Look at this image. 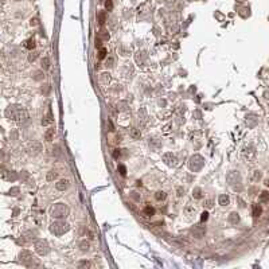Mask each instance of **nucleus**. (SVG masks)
I'll return each instance as SVG.
<instances>
[{"instance_id": "1", "label": "nucleus", "mask_w": 269, "mask_h": 269, "mask_svg": "<svg viewBox=\"0 0 269 269\" xmlns=\"http://www.w3.org/2000/svg\"><path fill=\"white\" fill-rule=\"evenodd\" d=\"M5 116L14 121H24L28 119V112L20 105H9L5 109Z\"/></svg>"}, {"instance_id": "2", "label": "nucleus", "mask_w": 269, "mask_h": 269, "mask_svg": "<svg viewBox=\"0 0 269 269\" xmlns=\"http://www.w3.org/2000/svg\"><path fill=\"white\" fill-rule=\"evenodd\" d=\"M50 214H51L53 218H57V220L66 218L67 214H69V207L66 205H63V203H55L50 209Z\"/></svg>"}, {"instance_id": "3", "label": "nucleus", "mask_w": 269, "mask_h": 269, "mask_svg": "<svg viewBox=\"0 0 269 269\" xmlns=\"http://www.w3.org/2000/svg\"><path fill=\"white\" fill-rule=\"evenodd\" d=\"M69 225L66 224V222H62V221H57V222H54V224H51V226H50V232L53 233L54 236H62V234H65L66 232H69Z\"/></svg>"}, {"instance_id": "4", "label": "nucleus", "mask_w": 269, "mask_h": 269, "mask_svg": "<svg viewBox=\"0 0 269 269\" xmlns=\"http://www.w3.org/2000/svg\"><path fill=\"white\" fill-rule=\"evenodd\" d=\"M205 166V159H203L201 155H194V156L190 157V161H188V167H190L191 171H199L202 167Z\"/></svg>"}, {"instance_id": "5", "label": "nucleus", "mask_w": 269, "mask_h": 269, "mask_svg": "<svg viewBox=\"0 0 269 269\" xmlns=\"http://www.w3.org/2000/svg\"><path fill=\"white\" fill-rule=\"evenodd\" d=\"M19 260H20V262L23 265H26V266H33V265H39L38 262H34V257L33 254L30 252H27V250H23V252L19 254Z\"/></svg>"}, {"instance_id": "6", "label": "nucleus", "mask_w": 269, "mask_h": 269, "mask_svg": "<svg viewBox=\"0 0 269 269\" xmlns=\"http://www.w3.org/2000/svg\"><path fill=\"white\" fill-rule=\"evenodd\" d=\"M35 252L39 254V256H46L47 253L50 252V246L47 244V241L45 240H39L35 242Z\"/></svg>"}, {"instance_id": "7", "label": "nucleus", "mask_w": 269, "mask_h": 269, "mask_svg": "<svg viewBox=\"0 0 269 269\" xmlns=\"http://www.w3.org/2000/svg\"><path fill=\"white\" fill-rule=\"evenodd\" d=\"M226 180H228V183L230 184V186L240 184V183H241V175H240V172H237V171H232V172H229V174L226 175Z\"/></svg>"}, {"instance_id": "8", "label": "nucleus", "mask_w": 269, "mask_h": 269, "mask_svg": "<svg viewBox=\"0 0 269 269\" xmlns=\"http://www.w3.org/2000/svg\"><path fill=\"white\" fill-rule=\"evenodd\" d=\"M163 161L170 167H175L176 164H178V159H176V156H175L172 152L164 153V155H163Z\"/></svg>"}, {"instance_id": "9", "label": "nucleus", "mask_w": 269, "mask_h": 269, "mask_svg": "<svg viewBox=\"0 0 269 269\" xmlns=\"http://www.w3.org/2000/svg\"><path fill=\"white\" fill-rule=\"evenodd\" d=\"M242 156H244V159L246 161H252L253 159H254V156H256V149H254V147L249 145V147L244 148V151H242Z\"/></svg>"}, {"instance_id": "10", "label": "nucleus", "mask_w": 269, "mask_h": 269, "mask_svg": "<svg viewBox=\"0 0 269 269\" xmlns=\"http://www.w3.org/2000/svg\"><path fill=\"white\" fill-rule=\"evenodd\" d=\"M245 123H246V125H248L249 128H253V127H256V124L258 123V119H257V116L254 115V113H250V115L246 116Z\"/></svg>"}, {"instance_id": "11", "label": "nucleus", "mask_w": 269, "mask_h": 269, "mask_svg": "<svg viewBox=\"0 0 269 269\" xmlns=\"http://www.w3.org/2000/svg\"><path fill=\"white\" fill-rule=\"evenodd\" d=\"M69 186H70V182H69L67 179H61V180H59V182L55 184L57 190H59V191H65Z\"/></svg>"}, {"instance_id": "12", "label": "nucleus", "mask_w": 269, "mask_h": 269, "mask_svg": "<svg viewBox=\"0 0 269 269\" xmlns=\"http://www.w3.org/2000/svg\"><path fill=\"white\" fill-rule=\"evenodd\" d=\"M3 178L5 179V180H16L18 179V174L16 172H14V171H5V172H3Z\"/></svg>"}, {"instance_id": "13", "label": "nucleus", "mask_w": 269, "mask_h": 269, "mask_svg": "<svg viewBox=\"0 0 269 269\" xmlns=\"http://www.w3.org/2000/svg\"><path fill=\"white\" fill-rule=\"evenodd\" d=\"M229 222L232 225H237L238 222H240V215H238V213H232V214L229 215Z\"/></svg>"}, {"instance_id": "14", "label": "nucleus", "mask_w": 269, "mask_h": 269, "mask_svg": "<svg viewBox=\"0 0 269 269\" xmlns=\"http://www.w3.org/2000/svg\"><path fill=\"white\" fill-rule=\"evenodd\" d=\"M184 213H186V215H194V214H196V207L192 206V205H188V206L184 207Z\"/></svg>"}, {"instance_id": "15", "label": "nucleus", "mask_w": 269, "mask_h": 269, "mask_svg": "<svg viewBox=\"0 0 269 269\" xmlns=\"http://www.w3.org/2000/svg\"><path fill=\"white\" fill-rule=\"evenodd\" d=\"M218 202H220V205L221 206H228L229 203H230V199H229V196L228 195H225V194H222L220 196V199H218Z\"/></svg>"}, {"instance_id": "16", "label": "nucleus", "mask_w": 269, "mask_h": 269, "mask_svg": "<svg viewBox=\"0 0 269 269\" xmlns=\"http://www.w3.org/2000/svg\"><path fill=\"white\" fill-rule=\"evenodd\" d=\"M149 147L153 149V151H157V149L160 148V143L156 140V139H149Z\"/></svg>"}, {"instance_id": "17", "label": "nucleus", "mask_w": 269, "mask_h": 269, "mask_svg": "<svg viewBox=\"0 0 269 269\" xmlns=\"http://www.w3.org/2000/svg\"><path fill=\"white\" fill-rule=\"evenodd\" d=\"M131 137H132V139H135V140L140 139V137H141L140 129H137V128H132V129H131Z\"/></svg>"}, {"instance_id": "18", "label": "nucleus", "mask_w": 269, "mask_h": 269, "mask_svg": "<svg viewBox=\"0 0 269 269\" xmlns=\"http://www.w3.org/2000/svg\"><path fill=\"white\" fill-rule=\"evenodd\" d=\"M54 135H55V129H54V128H50L49 131L45 133V139H46L47 141H51V140H53V137H54Z\"/></svg>"}, {"instance_id": "19", "label": "nucleus", "mask_w": 269, "mask_h": 269, "mask_svg": "<svg viewBox=\"0 0 269 269\" xmlns=\"http://www.w3.org/2000/svg\"><path fill=\"white\" fill-rule=\"evenodd\" d=\"M191 233H192V234H194V237H196V238H202L203 234H205V230H203V229H196V228H195V229H192V230H191Z\"/></svg>"}, {"instance_id": "20", "label": "nucleus", "mask_w": 269, "mask_h": 269, "mask_svg": "<svg viewBox=\"0 0 269 269\" xmlns=\"http://www.w3.org/2000/svg\"><path fill=\"white\" fill-rule=\"evenodd\" d=\"M192 196H194L195 199H201L203 196V192H202V190L199 188V187H196V188H194L192 190Z\"/></svg>"}, {"instance_id": "21", "label": "nucleus", "mask_w": 269, "mask_h": 269, "mask_svg": "<svg viewBox=\"0 0 269 269\" xmlns=\"http://www.w3.org/2000/svg\"><path fill=\"white\" fill-rule=\"evenodd\" d=\"M166 196H167V194L164 192V191H157L156 194H155V198H156V201H164L166 199Z\"/></svg>"}, {"instance_id": "22", "label": "nucleus", "mask_w": 269, "mask_h": 269, "mask_svg": "<svg viewBox=\"0 0 269 269\" xmlns=\"http://www.w3.org/2000/svg\"><path fill=\"white\" fill-rule=\"evenodd\" d=\"M58 178V172L57 171H50L49 174H47V180L49 182H51V180H54V179Z\"/></svg>"}, {"instance_id": "23", "label": "nucleus", "mask_w": 269, "mask_h": 269, "mask_svg": "<svg viewBox=\"0 0 269 269\" xmlns=\"http://www.w3.org/2000/svg\"><path fill=\"white\" fill-rule=\"evenodd\" d=\"M97 18H98V23H100V24H104V23L106 22V14H105V12H98Z\"/></svg>"}, {"instance_id": "24", "label": "nucleus", "mask_w": 269, "mask_h": 269, "mask_svg": "<svg viewBox=\"0 0 269 269\" xmlns=\"http://www.w3.org/2000/svg\"><path fill=\"white\" fill-rule=\"evenodd\" d=\"M42 67H43V70L50 69V59L47 58V57H45V58L42 59Z\"/></svg>"}, {"instance_id": "25", "label": "nucleus", "mask_w": 269, "mask_h": 269, "mask_svg": "<svg viewBox=\"0 0 269 269\" xmlns=\"http://www.w3.org/2000/svg\"><path fill=\"white\" fill-rule=\"evenodd\" d=\"M109 81H110V74H109V73H102V74H101V82L108 83Z\"/></svg>"}, {"instance_id": "26", "label": "nucleus", "mask_w": 269, "mask_h": 269, "mask_svg": "<svg viewBox=\"0 0 269 269\" xmlns=\"http://www.w3.org/2000/svg\"><path fill=\"white\" fill-rule=\"evenodd\" d=\"M79 248H81L82 252H86V250H89V248H90V244L86 242V241H82V242L79 244Z\"/></svg>"}, {"instance_id": "27", "label": "nucleus", "mask_w": 269, "mask_h": 269, "mask_svg": "<svg viewBox=\"0 0 269 269\" xmlns=\"http://www.w3.org/2000/svg\"><path fill=\"white\" fill-rule=\"evenodd\" d=\"M144 214L145 215H153L155 214V209H153L152 206H147L144 209Z\"/></svg>"}, {"instance_id": "28", "label": "nucleus", "mask_w": 269, "mask_h": 269, "mask_svg": "<svg viewBox=\"0 0 269 269\" xmlns=\"http://www.w3.org/2000/svg\"><path fill=\"white\" fill-rule=\"evenodd\" d=\"M26 47H27L28 50H33L34 47H35V41H34L33 38H31V39H28V41L26 42Z\"/></svg>"}, {"instance_id": "29", "label": "nucleus", "mask_w": 269, "mask_h": 269, "mask_svg": "<svg viewBox=\"0 0 269 269\" xmlns=\"http://www.w3.org/2000/svg\"><path fill=\"white\" fill-rule=\"evenodd\" d=\"M260 214H261V207L258 206V205H254V206H253V215H254V217H258Z\"/></svg>"}, {"instance_id": "30", "label": "nucleus", "mask_w": 269, "mask_h": 269, "mask_svg": "<svg viewBox=\"0 0 269 269\" xmlns=\"http://www.w3.org/2000/svg\"><path fill=\"white\" fill-rule=\"evenodd\" d=\"M258 179H261V172L260 171H254L252 175V182H257Z\"/></svg>"}, {"instance_id": "31", "label": "nucleus", "mask_w": 269, "mask_h": 269, "mask_svg": "<svg viewBox=\"0 0 269 269\" xmlns=\"http://www.w3.org/2000/svg\"><path fill=\"white\" fill-rule=\"evenodd\" d=\"M203 206L206 207V209H211V207L214 206V201L213 199H206L205 203H203Z\"/></svg>"}, {"instance_id": "32", "label": "nucleus", "mask_w": 269, "mask_h": 269, "mask_svg": "<svg viewBox=\"0 0 269 269\" xmlns=\"http://www.w3.org/2000/svg\"><path fill=\"white\" fill-rule=\"evenodd\" d=\"M38 55H39V54H38L37 51H33L31 54H28V61L30 62H34V61L38 58Z\"/></svg>"}, {"instance_id": "33", "label": "nucleus", "mask_w": 269, "mask_h": 269, "mask_svg": "<svg viewBox=\"0 0 269 269\" xmlns=\"http://www.w3.org/2000/svg\"><path fill=\"white\" fill-rule=\"evenodd\" d=\"M105 8H106L108 11H112L113 9V1L112 0H106V1H105Z\"/></svg>"}, {"instance_id": "34", "label": "nucleus", "mask_w": 269, "mask_h": 269, "mask_svg": "<svg viewBox=\"0 0 269 269\" xmlns=\"http://www.w3.org/2000/svg\"><path fill=\"white\" fill-rule=\"evenodd\" d=\"M100 39H102V41H108V39H109V34H108L106 31H101V33H100Z\"/></svg>"}, {"instance_id": "35", "label": "nucleus", "mask_w": 269, "mask_h": 269, "mask_svg": "<svg viewBox=\"0 0 269 269\" xmlns=\"http://www.w3.org/2000/svg\"><path fill=\"white\" fill-rule=\"evenodd\" d=\"M105 57H106V50L101 47V49H100V53H98V58L100 59H104Z\"/></svg>"}, {"instance_id": "36", "label": "nucleus", "mask_w": 269, "mask_h": 269, "mask_svg": "<svg viewBox=\"0 0 269 269\" xmlns=\"http://www.w3.org/2000/svg\"><path fill=\"white\" fill-rule=\"evenodd\" d=\"M268 199H269V194H268V192H262V194L260 195V201H261V202H266Z\"/></svg>"}, {"instance_id": "37", "label": "nucleus", "mask_w": 269, "mask_h": 269, "mask_svg": "<svg viewBox=\"0 0 269 269\" xmlns=\"http://www.w3.org/2000/svg\"><path fill=\"white\" fill-rule=\"evenodd\" d=\"M145 58H147V54H145L144 51H143V55H141V57L139 55V54L136 55V61H137V62H143V61H144Z\"/></svg>"}, {"instance_id": "38", "label": "nucleus", "mask_w": 269, "mask_h": 269, "mask_svg": "<svg viewBox=\"0 0 269 269\" xmlns=\"http://www.w3.org/2000/svg\"><path fill=\"white\" fill-rule=\"evenodd\" d=\"M207 218H209V213H207V211H203L202 214H201V221L205 222V221H207Z\"/></svg>"}, {"instance_id": "39", "label": "nucleus", "mask_w": 269, "mask_h": 269, "mask_svg": "<svg viewBox=\"0 0 269 269\" xmlns=\"http://www.w3.org/2000/svg\"><path fill=\"white\" fill-rule=\"evenodd\" d=\"M120 156H121L120 149H115V151H113V157H115V159H119Z\"/></svg>"}, {"instance_id": "40", "label": "nucleus", "mask_w": 269, "mask_h": 269, "mask_svg": "<svg viewBox=\"0 0 269 269\" xmlns=\"http://www.w3.org/2000/svg\"><path fill=\"white\" fill-rule=\"evenodd\" d=\"M119 170H120V174L123 175V176L127 174V168H125V166H119Z\"/></svg>"}, {"instance_id": "41", "label": "nucleus", "mask_w": 269, "mask_h": 269, "mask_svg": "<svg viewBox=\"0 0 269 269\" xmlns=\"http://www.w3.org/2000/svg\"><path fill=\"white\" fill-rule=\"evenodd\" d=\"M113 62H115V59H113L112 57H109V58L106 59V66H109V67L113 66Z\"/></svg>"}, {"instance_id": "42", "label": "nucleus", "mask_w": 269, "mask_h": 269, "mask_svg": "<svg viewBox=\"0 0 269 269\" xmlns=\"http://www.w3.org/2000/svg\"><path fill=\"white\" fill-rule=\"evenodd\" d=\"M41 75H42V71L38 70V71H35V77H34V78H35V79H41L42 78Z\"/></svg>"}, {"instance_id": "43", "label": "nucleus", "mask_w": 269, "mask_h": 269, "mask_svg": "<svg viewBox=\"0 0 269 269\" xmlns=\"http://www.w3.org/2000/svg\"><path fill=\"white\" fill-rule=\"evenodd\" d=\"M79 266H91V264L89 261H82V262L79 264Z\"/></svg>"}, {"instance_id": "44", "label": "nucleus", "mask_w": 269, "mask_h": 269, "mask_svg": "<svg viewBox=\"0 0 269 269\" xmlns=\"http://www.w3.org/2000/svg\"><path fill=\"white\" fill-rule=\"evenodd\" d=\"M18 191H19V188H18V187H15V188H11V190H9V194H12V195H16V192H18Z\"/></svg>"}, {"instance_id": "45", "label": "nucleus", "mask_w": 269, "mask_h": 269, "mask_svg": "<svg viewBox=\"0 0 269 269\" xmlns=\"http://www.w3.org/2000/svg\"><path fill=\"white\" fill-rule=\"evenodd\" d=\"M178 195H179V196H182V195H184V188H182V187H179V188H178Z\"/></svg>"}, {"instance_id": "46", "label": "nucleus", "mask_w": 269, "mask_h": 269, "mask_svg": "<svg viewBox=\"0 0 269 269\" xmlns=\"http://www.w3.org/2000/svg\"><path fill=\"white\" fill-rule=\"evenodd\" d=\"M268 124H269V123H268Z\"/></svg>"}]
</instances>
